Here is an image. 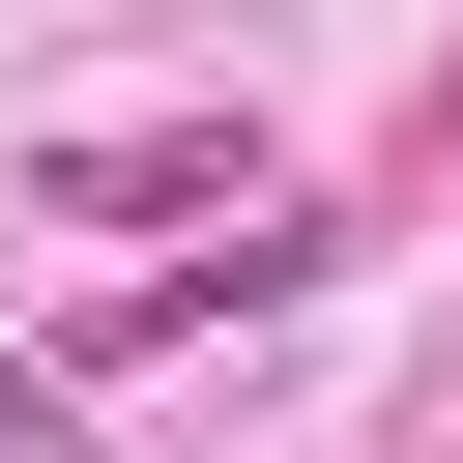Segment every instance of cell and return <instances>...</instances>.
<instances>
[{
  "mask_svg": "<svg viewBox=\"0 0 463 463\" xmlns=\"http://www.w3.org/2000/svg\"><path fill=\"white\" fill-rule=\"evenodd\" d=\"M29 203H58V232H174V203H260V145H232V116H58Z\"/></svg>",
  "mask_w": 463,
  "mask_h": 463,
  "instance_id": "1",
  "label": "cell"
},
{
  "mask_svg": "<svg viewBox=\"0 0 463 463\" xmlns=\"http://www.w3.org/2000/svg\"><path fill=\"white\" fill-rule=\"evenodd\" d=\"M289 260H318V203H232V260H145V289H116L87 347H232V318H260Z\"/></svg>",
  "mask_w": 463,
  "mask_h": 463,
  "instance_id": "2",
  "label": "cell"
},
{
  "mask_svg": "<svg viewBox=\"0 0 463 463\" xmlns=\"http://www.w3.org/2000/svg\"><path fill=\"white\" fill-rule=\"evenodd\" d=\"M0 463H87V376H29V347H0Z\"/></svg>",
  "mask_w": 463,
  "mask_h": 463,
  "instance_id": "3",
  "label": "cell"
}]
</instances>
